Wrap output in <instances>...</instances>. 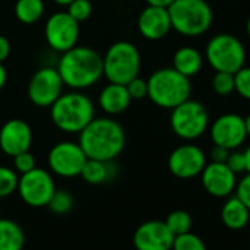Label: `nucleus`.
I'll return each mask as SVG.
<instances>
[{
    "instance_id": "obj_1",
    "label": "nucleus",
    "mask_w": 250,
    "mask_h": 250,
    "mask_svg": "<svg viewBox=\"0 0 250 250\" xmlns=\"http://www.w3.org/2000/svg\"><path fill=\"white\" fill-rule=\"evenodd\" d=\"M78 145L88 159L115 161L125 147V131L112 118H93L80 133Z\"/></svg>"
},
{
    "instance_id": "obj_2",
    "label": "nucleus",
    "mask_w": 250,
    "mask_h": 250,
    "mask_svg": "<svg viewBox=\"0 0 250 250\" xmlns=\"http://www.w3.org/2000/svg\"><path fill=\"white\" fill-rule=\"evenodd\" d=\"M63 85L84 90L103 77V56L87 46H74L62 53L56 66Z\"/></svg>"
},
{
    "instance_id": "obj_3",
    "label": "nucleus",
    "mask_w": 250,
    "mask_h": 250,
    "mask_svg": "<svg viewBox=\"0 0 250 250\" xmlns=\"http://www.w3.org/2000/svg\"><path fill=\"white\" fill-rule=\"evenodd\" d=\"M50 118L61 131L80 134L94 118V104L80 90L62 93L50 106Z\"/></svg>"
},
{
    "instance_id": "obj_4",
    "label": "nucleus",
    "mask_w": 250,
    "mask_h": 250,
    "mask_svg": "<svg viewBox=\"0 0 250 250\" xmlns=\"http://www.w3.org/2000/svg\"><path fill=\"white\" fill-rule=\"evenodd\" d=\"M190 78L184 77L174 68L155 71L147 80V97L159 107L174 109L190 99Z\"/></svg>"
},
{
    "instance_id": "obj_5",
    "label": "nucleus",
    "mask_w": 250,
    "mask_h": 250,
    "mask_svg": "<svg viewBox=\"0 0 250 250\" xmlns=\"http://www.w3.org/2000/svg\"><path fill=\"white\" fill-rule=\"evenodd\" d=\"M168 14L172 30L186 37L205 34L213 22V12L206 0H174Z\"/></svg>"
},
{
    "instance_id": "obj_6",
    "label": "nucleus",
    "mask_w": 250,
    "mask_h": 250,
    "mask_svg": "<svg viewBox=\"0 0 250 250\" xmlns=\"http://www.w3.org/2000/svg\"><path fill=\"white\" fill-rule=\"evenodd\" d=\"M140 66V52L130 42L113 43L103 56V77L109 83L125 85L139 75Z\"/></svg>"
},
{
    "instance_id": "obj_7",
    "label": "nucleus",
    "mask_w": 250,
    "mask_h": 250,
    "mask_svg": "<svg viewBox=\"0 0 250 250\" xmlns=\"http://www.w3.org/2000/svg\"><path fill=\"white\" fill-rule=\"evenodd\" d=\"M206 59L215 71L237 72L246 62V49L232 34H216L206 44Z\"/></svg>"
},
{
    "instance_id": "obj_8",
    "label": "nucleus",
    "mask_w": 250,
    "mask_h": 250,
    "mask_svg": "<svg viewBox=\"0 0 250 250\" xmlns=\"http://www.w3.org/2000/svg\"><path fill=\"white\" fill-rule=\"evenodd\" d=\"M171 110L169 122L177 137L191 142L206 133L209 127V113L200 102L187 99Z\"/></svg>"
},
{
    "instance_id": "obj_9",
    "label": "nucleus",
    "mask_w": 250,
    "mask_h": 250,
    "mask_svg": "<svg viewBox=\"0 0 250 250\" xmlns=\"http://www.w3.org/2000/svg\"><path fill=\"white\" fill-rule=\"evenodd\" d=\"M55 190L56 186L50 172L37 167L30 172L21 174L17 188L22 202L31 208L47 206Z\"/></svg>"
},
{
    "instance_id": "obj_10",
    "label": "nucleus",
    "mask_w": 250,
    "mask_h": 250,
    "mask_svg": "<svg viewBox=\"0 0 250 250\" xmlns=\"http://www.w3.org/2000/svg\"><path fill=\"white\" fill-rule=\"evenodd\" d=\"M44 37L50 49L63 53L77 46L80 37V22L68 12H56L49 17L44 27Z\"/></svg>"
},
{
    "instance_id": "obj_11",
    "label": "nucleus",
    "mask_w": 250,
    "mask_h": 250,
    "mask_svg": "<svg viewBox=\"0 0 250 250\" xmlns=\"http://www.w3.org/2000/svg\"><path fill=\"white\" fill-rule=\"evenodd\" d=\"M85 161L87 156L81 149V146L72 142L56 143L50 149L47 156L50 171L63 178L78 177L83 171Z\"/></svg>"
},
{
    "instance_id": "obj_12",
    "label": "nucleus",
    "mask_w": 250,
    "mask_h": 250,
    "mask_svg": "<svg viewBox=\"0 0 250 250\" xmlns=\"http://www.w3.org/2000/svg\"><path fill=\"white\" fill-rule=\"evenodd\" d=\"M63 81L56 68H40L28 83V99L39 107H50L62 94Z\"/></svg>"
},
{
    "instance_id": "obj_13",
    "label": "nucleus",
    "mask_w": 250,
    "mask_h": 250,
    "mask_svg": "<svg viewBox=\"0 0 250 250\" xmlns=\"http://www.w3.org/2000/svg\"><path fill=\"white\" fill-rule=\"evenodd\" d=\"M210 139L216 146L228 150L238 149L247 139L244 118L237 113H224L210 125Z\"/></svg>"
},
{
    "instance_id": "obj_14",
    "label": "nucleus",
    "mask_w": 250,
    "mask_h": 250,
    "mask_svg": "<svg viewBox=\"0 0 250 250\" xmlns=\"http://www.w3.org/2000/svg\"><path fill=\"white\" fill-rule=\"evenodd\" d=\"M205 152L196 145H183L172 150L168 158V168L172 175L181 180H190L203 171L206 165Z\"/></svg>"
},
{
    "instance_id": "obj_15",
    "label": "nucleus",
    "mask_w": 250,
    "mask_h": 250,
    "mask_svg": "<svg viewBox=\"0 0 250 250\" xmlns=\"http://www.w3.org/2000/svg\"><path fill=\"white\" fill-rule=\"evenodd\" d=\"M174 234L164 221H146L133 235L136 250H171Z\"/></svg>"
},
{
    "instance_id": "obj_16",
    "label": "nucleus",
    "mask_w": 250,
    "mask_h": 250,
    "mask_svg": "<svg viewBox=\"0 0 250 250\" xmlns=\"http://www.w3.org/2000/svg\"><path fill=\"white\" fill-rule=\"evenodd\" d=\"M33 143L31 127L22 119L15 118L5 122L0 128V149L8 156L30 150Z\"/></svg>"
},
{
    "instance_id": "obj_17",
    "label": "nucleus",
    "mask_w": 250,
    "mask_h": 250,
    "mask_svg": "<svg viewBox=\"0 0 250 250\" xmlns=\"http://www.w3.org/2000/svg\"><path fill=\"white\" fill-rule=\"evenodd\" d=\"M203 188L213 197H228L237 186V175L224 162H209L200 172Z\"/></svg>"
},
{
    "instance_id": "obj_18",
    "label": "nucleus",
    "mask_w": 250,
    "mask_h": 250,
    "mask_svg": "<svg viewBox=\"0 0 250 250\" xmlns=\"http://www.w3.org/2000/svg\"><path fill=\"white\" fill-rule=\"evenodd\" d=\"M139 33L150 42L162 40L172 30L169 14L167 8L149 6L143 9L137 20Z\"/></svg>"
},
{
    "instance_id": "obj_19",
    "label": "nucleus",
    "mask_w": 250,
    "mask_h": 250,
    "mask_svg": "<svg viewBox=\"0 0 250 250\" xmlns=\"http://www.w3.org/2000/svg\"><path fill=\"white\" fill-rule=\"evenodd\" d=\"M130 103H131V97L128 94L127 87L124 84L109 83L107 85H104L102 88V91L99 94L100 109L110 116L125 112L128 109Z\"/></svg>"
},
{
    "instance_id": "obj_20",
    "label": "nucleus",
    "mask_w": 250,
    "mask_h": 250,
    "mask_svg": "<svg viewBox=\"0 0 250 250\" xmlns=\"http://www.w3.org/2000/svg\"><path fill=\"white\" fill-rule=\"evenodd\" d=\"M221 219L227 228L237 231V229L244 228L249 224L250 210L237 196H231L227 199V202L222 206Z\"/></svg>"
},
{
    "instance_id": "obj_21",
    "label": "nucleus",
    "mask_w": 250,
    "mask_h": 250,
    "mask_svg": "<svg viewBox=\"0 0 250 250\" xmlns=\"http://www.w3.org/2000/svg\"><path fill=\"white\" fill-rule=\"evenodd\" d=\"M202 66H203V58L200 52L191 46H183L174 53L172 68L187 78L197 75Z\"/></svg>"
},
{
    "instance_id": "obj_22",
    "label": "nucleus",
    "mask_w": 250,
    "mask_h": 250,
    "mask_svg": "<svg viewBox=\"0 0 250 250\" xmlns=\"http://www.w3.org/2000/svg\"><path fill=\"white\" fill-rule=\"evenodd\" d=\"M25 246V232L20 224L12 219L0 218V250H22Z\"/></svg>"
},
{
    "instance_id": "obj_23",
    "label": "nucleus",
    "mask_w": 250,
    "mask_h": 250,
    "mask_svg": "<svg viewBox=\"0 0 250 250\" xmlns=\"http://www.w3.org/2000/svg\"><path fill=\"white\" fill-rule=\"evenodd\" d=\"M80 175L88 184H103L115 177L113 161H97L87 158Z\"/></svg>"
},
{
    "instance_id": "obj_24",
    "label": "nucleus",
    "mask_w": 250,
    "mask_h": 250,
    "mask_svg": "<svg viewBox=\"0 0 250 250\" xmlns=\"http://www.w3.org/2000/svg\"><path fill=\"white\" fill-rule=\"evenodd\" d=\"M44 14L43 0H17L15 3V17L20 22L25 25L36 24L42 20Z\"/></svg>"
},
{
    "instance_id": "obj_25",
    "label": "nucleus",
    "mask_w": 250,
    "mask_h": 250,
    "mask_svg": "<svg viewBox=\"0 0 250 250\" xmlns=\"http://www.w3.org/2000/svg\"><path fill=\"white\" fill-rule=\"evenodd\" d=\"M164 222L167 224V227L169 228V231L174 235L188 232L191 229V225H193V219H191L190 213L186 212V210H174V212H171Z\"/></svg>"
},
{
    "instance_id": "obj_26",
    "label": "nucleus",
    "mask_w": 250,
    "mask_h": 250,
    "mask_svg": "<svg viewBox=\"0 0 250 250\" xmlns=\"http://www.w3.org/2000/svg\"><path fill=\"white\" fill-rule=\"evenodd\" d=\"M72 206H74V197L66 190H55L53 196L47 203V208L56 215L68 213L72 209Z\"/></svg>"
},
{
    "instance_id": "obj_27",
    "label": "nucleus",
    "mask_w": 250,
    "mask_h": 250,
    "mask_svg": "<svg viewBox=\"0 0 250 250\" xmlns=\"http://www.w3.org/2000/svg\"><path fill=\"white\" fill-rule=\"evenodd\" d=\"M20 177L15 169L9 167H0V199L9 197L18 188Z\"/></svg>"
},
{
    "instance_id": "obj_28",
    "label": "nucleus",
    "mask_w": 250,
    "mask_h": 250,
    "mask_svg": "<svg viewBox=\"0 0 250 250\" xmlns=\"http://www.w3.org/2000/svg\"><path fill=\"white\" fill-rule=\"evenodd\" d=\"M171 250H208L205 241L191 231L175 235Z\"/></svg>"
},
{
    "instance_id": "obj_29",
    "label": "nucleus",
    "mask_w": 250,
    "mask_h": 250,
    "mask_svg": "<svg viewBox=\"0 0 250 250\" xmlns=\"http://www.w3.org/2000/svg\"><path fill=\"white\" fill-rule=\"evenodd\" d=\"M212 88L218 96H229L234 93V74L231 72H221L216 71V74L212 78Z\"/></svg>"
},
{
    "instance_id": "obj_30",
    "label": "nucleus",
    "mask_w": 250,
    "mask_h": 250,
    "mask_svg": "<svg viewBox=\"0 0 250 250\" xmlns=\"http://www.w3.org/2000/svg\"><path fill=\"white\" fill-rule=\"evenodd\" d=\"M66 8H68L66 12L77 22L87 21L91 17V12H93V5H91L90 0H72V2Z\"/></svg>"
},
{
    "instance_id": "obj_31",
    "label": "nucleus",
    "mask_w": 250,
    "mask_h": 250,
    "mask_svg": "<svg viewBox=\"0 0 250 250\" xmlns=\"http://www.w3.org/2000/svg\"><path fill=\"white\" fill-rule=\"evenodd\" d=\"M234 85L235 93H238L243 99L250 100V66H241L237 72H234Z\"/></svg>"
},
{
    "instance_id": "obj_32",
    "label": "nucleus",
    "mask_w": 250,
    "mask_h": 250,
    "mask_svg": "<svg viewBox=\"0 0 250 250\" xmlns=\"http://www.w3.org/2000/svg\"><path fill=\"white\" fill-rule=\"evenodd\" d=\"M14 167H15V171L20 174L30 172L31 169L36 168V158L30 150L18 153L14 156Z\"/></svg>"
},
{
    "instance_id": "obj_33",
    "label": "nucleus",
    "mask_w": 250,
    "mask_h": 250,
    "mask_svg": "<svg viewBox=\"0 0 250 250\" xmlns=\"http://www.w3.org/2000/svg\"><path fill=\"white\" fill-rule=\"evenodd\" d=\"M125 87L128 90L131 100H142L147 97V80H143L139 75L133 78L130 83L125 84Z\"/></svg>"
},
{
    "instance_id": "obj_34",
    "label": "nucleus",
    "mask_w": 250,
    "mask_h": 250,
    "mask_svg": "<svg viewBox=\"0 0 250 250\" xmlns=\"http://www.w3.org/2000/svg\"><path fill=\"white\" fill-rule=\"evenodd\" d=\"M227 167L237 175L241 172H246V159H244V153L240 150H231L227 161H225Z\"/></svg>"
},
{
    "instance_id": "obj_35",
    "label": "nucleus",
    "mask_w": 250,
    "mask_h": 250,
    "mask_svg": "<svg viewBox=\"0 0 250 250\" xmlns=\"http://www.w3.org/2000/svg\"><path fill=\"white\" fill-rule=\"evenodd\" d=\"M235 196L250 210V174H246L235 186Z\"/></svg>"
},
{
    "instance_id": "obj_36",
    "label": "nucleus",
    "mask_w": 250,
    "mask_h": 250,
    "mask_svg": "<svg viewBox=\"0 0 250 250\" xmlns=\"http://www.w3.org/2000/svg\"><path fill=\"white\" fill-rule=\"evenodd\" d=\"M229 152H231V150H228V149H225V147H222V146L213 145V147H212V150H210V161H212V162H224V164H225V161H227Z\"/></svg>"
},
{
    "instance_id": "obj_37",
    "label": "nucleus",
    "mask_w": 250,
    "mask_h": 250,
    "mask_svg": "<svg viewBox=\"0 0 250 250\" xmlns=\"http://www.w3.org/2000/svg\"><path fill=\"white\" fill-rule=\"evenodd\" d=\"M11 55V43L5 36H0V63H3Z\"/></svg>"
},
{
    "instance_id": "obj_38",
    "label": "nucleus",
    "mask_w": 250,
    "mask_h": 250,
    "mask_svg": "<svg viewBox=\"0 0 250 250\" xmlns=\"http://www.w3.org/2000/svg\"><path fill=\"white\" fill-rule=\"evenodd\" d=\"M174 0H146L149 6H158V8H169Z\"/></svg>"
},
{
    "instance_id": "obj_39",
    "label": "nucleus",
    "mask_w": 250,
    "mask_h": 250,
    "mask_svg": "<svg viewBox=\"0 0 250 250\" xmlns=\"http://www.w3.org/2000/svg\"><path fill=\"white\" fill-rule=\"evenodd\" d=\"M6 80H8V72H6V68L3 66V63H0V90H2L6 84Z\"/></svg>"
},
{
    "instance_id": "obj_40",
    "label": "nucleus",
    "mask_w": 250,
    "mask_h": 250,
    "mask_svg": "<svg viewBox=\"0 0 250 250\" xmlns=\"http://www.w3.org/2000/svg\"><path fill=\"white\" fill-rule=\"evenodd\" d=\"M243 153H244V159H246V174H250V146Z\"/></svg>"
},
{
    "instance_id": "obj_41",
    "label": "nucleus",
    "mask_w": 250,
    "mask_h": 250,
    "mask_svg": "<svg viewBox=\"0 0 250 250\" xmlns=\"http://www.w3.org/2000/svg\"><path fill=\"white\" fill-rule=\"evenodd\" d=\"M244 125H246V133H247V137H250V113L244 118Z\"/></svg>"
},
{
    "instance_id": "obj_42",
    "label": "nucleus",
    "mask_w": 250,
    "mask_h": 250,
    "mask_svg": "<svg viewBox=\"0 0 250 250\" xmlns=\"http://www.w3.org/2000/svg\"><path fill=\"white\" fill-rule=\"evenodd\" d=\"M53 2H55L58 6H68V5L72 2V0H53Z\"/></svg>"
},
{
    "instance_id": "obj_43",
    "label": "nucleus",
    "mask_w": 250,
    "mask_h": 250,
    "mask_svg": "<svg viewBox=\"0 0 250 250\" xmlns=\"http://www.w3.org/2000/svg\"><path fill=\"white\" fill-rule=\"evenodd\" d=\"M246 31H247V36H249V39H250V17H249V20H247V25H246Z\"/></svg>"
}]
</instances>
